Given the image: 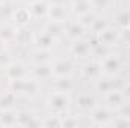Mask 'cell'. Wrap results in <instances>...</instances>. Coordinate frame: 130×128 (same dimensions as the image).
<instances>
[{"label":"cell","instance_id":"6da1fadb","mask_svg":"<svg viewBox=\"0 0 130 128\" xmlns=\"http://www.w3.org/2000/svg\"><path fill=\"white\" fill-rule=\"evenodd\" d=\"M50 109L55 110V112H64L67 110L68 104H70V98L65 95V92H59V94H55V95L50 96Z\"/></svg>","mask_w":130,"mask_h":128},{"label":"cell","instance_id":"7a4b0ae2","mask_svg":"<svg viewBox=\"0 0 130 128\" xmlns=\"http://www.w3.org/2000/svg\"><path fill=\"white\" fill-rule=\"evenodd\" d=\"M92 121L98 124V125H103V124H107L109 122V119H110V113L106 110V109H97V110H94V113H92Z\"/></svg>","mask_w":130,"mask_h":128},{"label":"cell","instance_id":"3957f363","mask_svg":"<svg viewBox=\"0 0 130 128\" xmlns=\"http://www.w3.org/2000/svg\"><path fill=\"white\" fill-rule=\"evenodd\" d=\"M106 99H107V102H109L110 107L118 109V107H121V104H123L124 95L120 94L118 91H109V94H107V98H106Z\"/></svg>","mask_w":130,"mask_h":128},{"label":"cell","instance_id":"277c9868","mask_svg":"<svg viewBox=\"0 0 130 128\" xmlns=\"http://www.w3.org/2000/svg\"><path fill=\"white\" fill-rule=\"evenodd\" d=\"M118 68H120V62H118V59H117V57H113V56L107 57V59L103 62V69H104L106 72H109V74L117 72V71H118Z\"/></svg>","mask_w":130,"mask_h":128},{"label":"cell","instance_id":"5b68a950","mask_svg":"<svg viewBox=\"0 0 130 128\" xmlns=\"http://www.w3.org/2000/svg\"><path fill=\"white\" fill-rule=\"evenodd\" d=\"M17 115H14L12 112H5V113H2V116H0V122L3 124V125H17Z\"/></svg>","mask_w":130,"mask_h":128},{"label":"cell","instance_id":"8992f818","mask_svg":"<svg viewBox=\"0 0 130 128\" xmlns=\"http://www.w3.org/2000/svg\"><path fill=\"white\" fill-rule=\"evenodd\" d=\"M53 72H55L56 75L64 77V75H67V74L70 72V63H68V62H65V60L58 62V63L55 65V68H53Z\"/></svg>","mask_w":130,"mask_h":128},{"label":"cell","instance_id":"52a82bcc","mask_svg":"<svg viewBox=\"0 0 130 128\" xmlns=\"http://www.w3.org/2000/svg\"><path fill=\"white\" fill-rule=\"evenodd\" d=\"M79 107L80 109H83V110H89V109H92L94 107V98L89 95H83L79 98Z\"/></svg>","mask_w":130,"mask_h":128},{"label":"cell","instance_id":"ba28073f","mask_svg":"<svg viewBox=\"0 0 130 128\" xmlns=\"http://www.w3.org/2000/svg\"><path fill=\"white\" fill-rule=\"evenodd\" d=\"M50 14H52V17H53L55 21H61L65 17V11L62 9V6H55V8H52V9H50Z\"/></svg>","mask_w":130,"mask_h":128},{"label":"cell","instance_id":"9c48e42d","mask_svg":"<svg viewBox=\"0 0 130 128\" xmlns=\"http://www.w3.org/2000/svg\"><path fill=\"white\" fill-rule=\"evenodd\" d=\"M23 74H24V69H23L21 65H12V66L9 68V75H11L12 78H20Z\"/></svg>","mask_w":130,"mask_h":128},{"label":"cell","instance_id":"30bf717a","mask_svg":"<svg viewBox=\"0 0 130 128\" xmlns=\"http://www.w3.org/2000/svg\"><path fill=\"white\" fill-rule=\"evenodd\" d=\"M117 36H118V35H117V32H115V30L106 29V30L103 32V36H101V38H103V41H104L106 44H110L112 41H115V39H117Z\"/></svg>","mask_w":130,"mask_h":128},{"label":"cell","instance_id":"8fae6325","mask_svg":"<svg viewBox=\"0 0 130 128\" xmlns=\"http://www.w3.org/2000/svg\"><path fill=\"white\" fill-rule=\"evenodd\" d=\"M85 72H86V75H89V77H97L98 72H100V66H98L97 63H91V65L86 66Z\"/></svg>","mask_w":130,"mask_h":128},{"label":"cell","instance_id":"7c38bea8","mask_svg":"<svg viewBox=\"0 0 130 128\" xmlns=\"http://www.w3.org/2000/svg\"><path fill=\"white\" fill-rule=\"evenodd\" d=\"M73 51H74V53H77L79 56H85V54L88 53V45H86L85 42H79V44H76V45H74Z\"/></svg>","mask_w":130,"mask_h":128},{"label":"cell","instance_id":"4fadbf2b","mask_svg":"<svg viewBox=\"0 0 130 128\" xmlns=\"http://www.w3.org/2000/svg\"><path fill=\"white\" fill-rule=\"evenodd\" d=\"M58 88L61 89V92H67V91L71 88V83H70V80H67V78H61V80L58 81Z\"/></svg>","mask_w":130,"mask_h":128},{"label":"cell","instance_id":"5bb4252c","mask_svg":"<svg viewBox=\"0 0 130 128\" xmlns=\"http://www.w3.org/2000/svg\"><path fill=\"white\" fill-rule=\"evenodd\" d=\"M117 20H118V23H120V24L127 26V24L130 23V15H129V14H126V12H123V14H120V15L117 17Z\"/></svg>","mask_w":130,"mask_h":128},{"label":"cell","instance_id":"9a60e30c","mask_svg":"<svg viewBox=\"0 0 130 128\" xmlns=\"http://www.w3.org/2000/svg\"><path fill=\"white\" fill-rule=\"evenodd\" d=\"M38 42H39V45H42V47H48V45L52 44V38H50V35H42V36H39Z\"/></svg>","mask_w":130,"mask_h":128},{"label":"cell","instance_id":"2e32d148","mask_svg":"<svg viewBox=\"0 0 130 128\" xmlns=\"http://www.w3.org/2000/svg\"><path fill=\"white\" fill-rule=\"evenodd\" d=\"M98 89H100L101 92H109V91L112 89V83H109V81H106V80H101V81L98 83Z\"/></svg>","mask_w":130,"mask_h":128},{"label":"cell","instance_id":"e0dca14e","mask_svg":"<svg viewBox=\"0 0 130 128\" xmlns=\"http://www.w3.org/2000/svg\"><path fill=\"white\" fill-rule=\"evenodd\" d=\"M88 6H89V5L86 3V0H85V2H79V3L76 5V12H80V14H82V12H86V11H88Z\"/></svg>","mask_w":130,"mask_h":128},{"label":"cell","instance_id":"ac0fdd59","mask_svg":"<svg viewBox=\"0 0 130 128\" xmlns=\"http://www.w3.org/2000/svg\"><path fill=\"white\" fill-rule=\"evenodd\" d=\"M15 17H17V18H18V21H21V23H24V21H27V20H29V14H27V11H24V9L18 11V14H17Z\"/></svg>","mask_w":130,"mask_h":128},{"label":"cell","instance_id":"d6986e66","mask_svg":"<svg viewBox=\"0 0 130 128\" xmlns=\"http://www.w3.org/2000/svg\"><path fill=\"white\" fill-rule=\"evenodd\" d=\"M53 71H50L47 66H39V69H38V75L39 77H47V75H50Z\"/></svg>","mask_w":130,"mask_h":128},{"label":"cell","instance_id":"ffe728a7","mask_svg":"<svg viewBox=\"0 0 130 128\" xmlns=\"http://www.w3.org/2000/svg\"><path fill=\"white\" fill-rule=\"evenodd\" d=\"M115 125H117V127H130V118L127 116V118H123V119L117 121Z\"/></svg>","mask_w":130,"mask_h":128},{"label":"cell","instance_id":"44dd1931","mask_svg":"<svg viewBox=\"0 0 130 128\" xmlns=\"http://www.w3.org/2000/svg\"><path fill=\"white\" fill-rule=\"evenodd\" d=\"M44 125H62V121H53V119H50V121H47V122H44Z\"/></svg>","mask_w":130,"mask_h":128},{"label":"cell","instance_id":"7402d4cb","mask_svg":"<svg viewBox=\"0 0 130 128\" xmlns=\"http://www.w3.org/2000/svg\"><path fill=\"white\" fill-rule=\"evenodd\" d=\"M71 35H80V32H82V27L80 26H74V27H71Z\"/></svg>","mask_w":130,"mask_h":128},{"label":"cell","instance_id":"603a6c76","mask_svg":"<svg viewBox=\"0 0 130 128\" xmlns=\"http://www.w3.org/2000/svg\"><path fill=\"white\" fill-rule=\"evenodd\" d=\"M126 95L130 96V86H127V89H126Z\"/></svg>","mask_w":130,"mask_h":128},{"label":"cell","instance_id":"cb8c5ba5","mask_svg":"<svg viewBox=\"0 0 130 128\" xmlns=\"http://www.w3.org/2000/svg\"><path fill=\"white\" fill-rule=\"evenodd\" d=\"M74 2H77V3H79V2H85V0H74Z\"/></svg>","mask_w":130,"mask_h":128},{"label":"cell","instance_id":"d4e9b609","mask_svg":"<svg viewBox=\"0 0 130 128\" xmlns=\"http://www.w3.org/2000/svg\"><path fill=\"white\" fill-rule=\"evenodd\" d=\"M29 2H35V0H29Z\"/></svg>","mask_w":130,"mask_h":128}]
</instances>
